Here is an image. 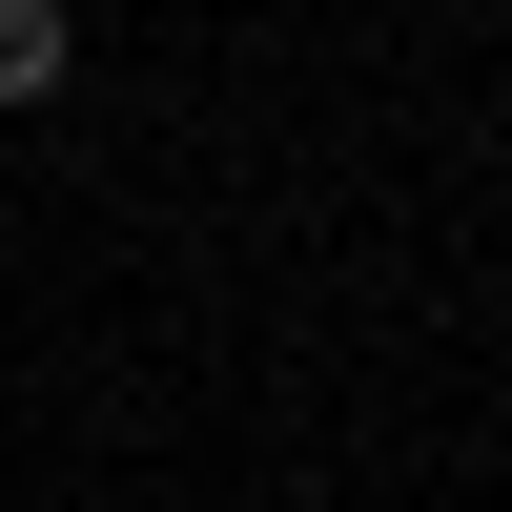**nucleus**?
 <instances>
[{"label": "nucleus", "instance_id": "f257e3e1", "mask_svg": "<svg viewBox=\"0 0 512 512\" xmlns=\"http://www.w3.org/2000/svg\"><path fill=\"white\" fill-rule=\"evenodd\" d=\"M62 82V0H0V103H41Z\"/></svg>", "mask_w": 512, "mask_h": 512}]
</instances>
